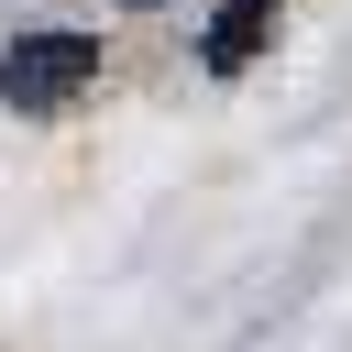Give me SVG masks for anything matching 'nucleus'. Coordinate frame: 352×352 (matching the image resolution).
<instances>
[{
	"label": "nucleus",
	"mask_w": 352,
	"mask_h": 352,
	"mask_svg": "<svg viewBox=\"0 0 352 352\" xmlns=\"http://www.w3.org/2000/svg\"><path fill=\"white\" fill-rule=\"evenodd\" d=\"M264 44H275V0H220V11H209V44H198V66H209V77H242Z\"/></svg>",
	"instance_id": "f03ea898"
},
{
	"label": "nucleus",
	"mask_w": 352,
	"mask_h": 352,
	"mask_svg": "<svg viewBox=\"0 0 352 352\" xmlns=\"http://www.w3.org/2000/svg\"><path fill=\"white\" fill-rule=\"evenodd\" d=\"M132 11H154V0H132Z\"/></svg>",
	"instance_id": "7ed1b4c3"
},
{
	"label": "nucleus",
	"mask_w": 352,
	"mask_h": 352,
	"mask_svg": "<svg viewBox=\"0 0 352 352\" xmlns=\"http://www.w3.org/2000/svg\"><path fill=\"white\" fill-rule=\"evenodd\" d=\"M110 77V44L99 33H22L11 55H0V99L11 110H66L77 88H99Z\"/></svg>",
	"instance_id": "f257e3e1"
}]
</instances>
